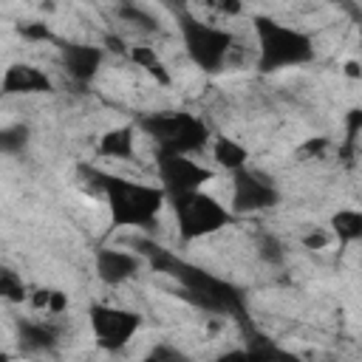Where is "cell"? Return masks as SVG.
Segmentation results:
<instances>
[{"instance_id":"obj_12","label":"cell","mask_w":362,"mask_h":362,"mask_svg":"<svg viewBox=\"0 0 362 362\" xmlns=\"http://www.w3.org/2000/svg\"><path fill=\"white\" fill-rule=\"evenodd\" d=\"M93 269H96V277L105 283V286H122L127 280H133L141 269V257L136 252H127V249H113V246H105L96 252L93 257Z\"/></svg>"},{"instance_id":"obj_19","label":"cell","mask_w":362,"mask_h":362,"mask_svg":"<svg viewBox=\"0 0 362 362\" xmlns=\"http://www.w3.org/2000/svg\"><path fill=\"white\" fill-rule=\"evenodd\" d=\"M0 300H6V303H23V300H28V286L11 269H0Z\"/></svg>"},{"instance_id":"obj_13","label":"cell","mask_w":362,"mask_h":362,"mask_svg":"<svg viewBox=\"0 0 362 362\" xmlns=\"http://www.w3.org/2000/svg\"><path fill=\"white\" fill-rule=\"evenodd\" d=\"M17 339L25 351H51L59 339V331L51 322L40 320H20L17 325Z\"/></svg>"},{"instance_id":"obj_15","label":"cell","mask_w":362,"mask_h":362,"mask_svg":"<svg viewBox=\"0 0 362 362\" xmlns=\"http://www.w3.org/2000/svg\"><path fill=\"white\" fill-rule=\"evenodd\" d=\"M212 158H215L218 167H223L229 173H238V170L246 167L249 150L240 141H235L232 136H215L212 139Z\"/></svg>"},{"instance_id":"obj_14","label":"cell","mask_w":362,"mask_h":362,"mask_svg":"<svg viewBox=\"0 0 362 362\" xmlns=\"http://www.w3.org/2000/svg\"><path fill=\"white\" fill-rule=\"evenodd\" d=\"M136 147V127L133 124H122V127H110L99 136V153L105 158H122L127 161L133 156Z\"/></svg>"},{"instance_id":"obj_10","label":"cell","mask_w":362,"mask_h":362,"mask_svg":"<svg viewBox=\"0 0 362 362\" xmlns=\"http://www.w3.org/2000/svg\"><path fill=\"white\" fill-rule=\"evenodd\" d=\"M51 90V76L31 62H11L0 76V96H37Z\"/></svg>"},{"instance_id":"obj_20","label":"cell","mask_w":362,"mask_h":362,"mask_svg":"<svg viewBox=\"0 0 362 362\" xmlns=\"http://www.w3.org/2000/svg\"><path fill=\"white\" fill-rule=\"evenodd\" d=\"M17 34L25 42H51L54 40V31L48 28V23H40V20H31V23L17 25Z\"/></svg>"},{"instance_id":"obj_11","label":"cell","mask_w":362,"mask_h":362,"mask_svg":"<svg viewBox=\"0 0 362 362\" xmlns=\"http://www.w3.org/2000/svg\"><path fill=\"white\" fill-rule=\"evenodd\" d=\"M59 62L71 79L85 85V82H93L96 74L102 71L105 48L90 45V42H65V45H59Z\"/></svg>"},{"instance_id":"obj_27","label":"cell","mask_w":362,"mask_h":362,"mask_svg":"<svg viewBox=\"0 0 362 362\" xmlns=\"http://www.w3.org/2000/svg\"><path fill=\"white\" fill-rule=\"evenodd\" d=\"M48 314H62V311H68V294L65 291H59V288H51V294H48V308H45Z\"/></svg>"},{"instance_id":"obj_1","label":"cell","mask_w":362,"mask_h":362,"mask_svg":"<svg viewBox=\"0 0 362 362\" xmlns=\"http://www.w3.org/2000/svg\"><path fill=\"white\" fill-rule=\"evenodd\" d=\"M136 255L147 257L153 269L167 272L170 277L178 280L181 286V297L189 300L198 308L215 311V314H240L243 311V294L223 277H215L212 272L192 266L175 255H170L167 249L150 243V240H139L136 243Z\"/></svg>"},{"instance_id":"obj_29","label":"cell","mask_w":362,"mask_h":362,"mask_svg":"<svg viewBox=\"0 0 362 362\" xmlns=\"http://www.w3.org/2000/svg\"><path fill=\"white\" fill-rule=\"evenodd\" d=\"M325 144H328L325 139H308V141L303 144V150H305V153H320V150H322Z\"/></svg>"},{"instance_id":"obj_21","label":"cell","mask_w":362,"mask_h":362,"mask_svg":"<svg viewBox=\"0 0 362 362\" xmlns=\"http://www.w3.org/2000/svg\"><path fill=\"white\" fill-rule=\"evenodd\" d=\"M119 14H122L127 23H136V25H141V28H147V31H156V28H158L156 20H153V14H147L141 6H133V3L119 6Z\"/></svg>"},{"instance_id":"obj_5","label":"cell","mask_w":362,"mask_h":362,"mask_svg":"<svg viewBox=\"0 0 362 362\" xmlns=\"http://www.w3.org/2000/svg\"><path fill=\"white\" fill-rule=\"evenodd\" d=\"M178 31H181V42L187 57L204 71V74H218L226 68L232 48H235V37L212 23H204L192 14H181L178 17Z\"/></svg>"},{"instance_id":"obj_9","label":"cell","mask_w":362,"mask_h":362,"mask_svg":"<svg viewBox=\"0 0 362 362\" xmlns=\"http://www.w3.org/2000/svg\"><path fill=\"white\" fill-rule=\"evenodd\" d=\"M156 167H158V187L170 201L187 192H198L204 189L206 181L215 178L209 167L198 164L189 156H158Z\"/></svg>"},{"instance_id":"obj_31","label":"cell","mask_w":362,"mask_h":362,"mask_svg":"<svg viewBox=\"0 0 362 362\" xmlns=\"http://www.w3.org/2000/svg\"><path fill=\"white\" fill-rule=\"evenodd\" d=\"M345 76H351V79H359V76H362V71H359V62H356V59H348V62H345Z\"/></svg>"},{"instance_id":"obj_28","label":"cell","mask_w":362,"mask_h":362,"mask_svg":"<svg viewBox=\"0 0 362 362\" xmlns=\"http://www.w3.org/2000/svg\"><path fill=\"white\" fill-rule=\"evenodd\" d=\"M48 294H51V288H34V291L28 294L31 308H34V311H45V308H48Z\"/></svg>"},{"instance_id":"obj_32","label":"cell","mask_w":362,"mask_h":362,"mask_svg":"<svg viewBox=\"0 0 362 362\" xmlns=\"http://www.w3.org/2000/svg\"><path fill=\"white\" fill-rule=\"evenodd\" d=\"M105 42H107V48H113V51H127V48H124V42H122L119 37H113V34H107V37H105Z\"/></svg>"},{"instance_id":"obj_25","label":"cell","mask_w":362,"mask_h":362,"mask_svg":"<svg viewBox=\"0 0 362 362\" xmlns=\"http://www.w3.org/2000/svg\"><path fill=\"white\" fill-rule=\"evenodd\" d=\"M215 362H257L255 348H232L226 354H221Z\"/></svg>"},{"instance_id":"obj_23","label":"cell","mask_w":362,"mask_h":362,"mask_svg":"<svg viewBox=\"0 0 362 362\" xmlns=\"http://www.w3.org/2000/svg\"><path fill=\"white\" fill-rule=\"evenodd\" d=\"M141 362H192L187 354H181L178 348H173V345H156Z\"/></svg>"},{"instance_id":"obj_6","label":"cell","mask_w":362,"mask_h":362,"mask_svg":"<svg viewBox=\"0 0 362 362\" xmlns=\"http://www.w3.org/2000/svg\"><path fill=\"white\" fill-rule=\"evenodd\" d=\"M170 204L175 212L178 235L184 240H201V238H209L235 223V215L229 212V206H223L215 195H209L204 189L178 195Z\"/></svg>"},{"instance_id":"obj_33","label":"cell","mask_w":362,"mask_h":362,"mask_svg":"<svg viewBox=\"0 0 362 362\" xmlns=\"http://www.w3.org/2000/svg\"><path fill=\"white\" fill-rule=\"evenodd\" d=\"M0 362H11V354L8 351H0Z\"/></svg>"},{"instance_id":"obj_8","label":"cell","mask_w":362,"mask_h":362,"mask_svg":"<svg viewBox=\"0 0 362 362\" xmlns=\"http://www.w3.org/2000/svg\"><path fill=\"white\" fill-rule=\"evenodd\" d=\"M277 204H280V189L266 173L249 167L232 173V204H229L232 215H252L272 209Z\"/></svg>"},{"instance_id":"obj_22","label":"cell","mask_w":362,"mask_h":362,"mask_svg":"<svg viewBox=\"0 0 362 362\" xmlns=\"http://www.w3.org/2000/svg\"><path fill=\"white\" fill-rule=\"evenodd\" d=\"M255 354H257V362H300L291 351H286L280 345H257Z\"/></svg>"},{"instance_id":"obj_16","label":"cell","mask_w":362,"mask_h":362,"mask_svg":"<svg viewBox=\"0 0 362 362\" xmlns=\"http://www.w3.org/2000/svg\"><path fill=\"white\" fill-rule=\"evenodd\" d=\"M331 235L339 238V243H359L362 240V212L359 209H339L328 221Z\"/></svg>"},{"instance_id":"obj_17","label":"cell","mask_w":362,"mask_h":362,"mask_svg":"<svg viewBox=\"0 0 362 362\" xmlns=\"http://www.w3.org/2000/svg\"><path fill=\"white\" fill-rule=\"evenodd\" d=\"M127 57L136 62V68H144L158 85H170V82H173L167 65L161 62V57H158L150 45H130V48H127Z\"/></svg>"},{"instance_id":"obj_26","label":"cell","mask_w":362,"mask_h":362,"mask_svg":"<svg viewBox=\"0 0 362 362\" xmlns=\"http://www.w3.org/2000/svg\"><path fill=\"white\" fill-rule=\"evenodd\" d=\"M328 240H331V235H328V232H322V229H314V232L303 235V246H305V249H311V252L325 249V246H328Z\"/></svg>"},{"instance_id":"obj_18","label":"cell","mask_w":362,"mask_h":362,"mask_svg":"<svg viewBox=\"0 0 362 362\" xmlns=\"http://www.w3.org/2000/svg\"><path fill=\"white\" fill-rule=\"evenodd\" d=\"M31 133L25 124H3L0 127V153L3 156H17L25 150Z\"/></svg>"},{"instance_id":"obj_3","label":"cell","mask_w":362,"mask_h":362,"mask_svg":"<svg viewBox=\"0 0 362 362\" xmlns=\"http://www.w3.org/2000/svg\"><path fill=\"white\" fill-rule=\"evenodd\" d=\"M257 37V68L263 74H274L283 68H300L314 59V40L280 20L255 17Z\"/></svg>"},{"instance_id":"obj_4","label":"cell","mask_w":362,"mask_h":362,"mask_svg":"<svg viewBox=\"0 0 362 362\" xmlns=\"http://www.w3.org/2000/svg\"><path fill=\"white\" fill-rule=\"evenodd\" d=\"M136 127L153 139L158 156H192L201 147H206V141L212 139L204 119H198L187 110L147 113L139 119Z\"/></svg>"},{"instance_id":"obj_2","label":"cell","mask_w":362,"mask_h":362,"mask_svg":"<svg viewBox=\"0 0 362 362\" xmlns=\"http://www.w3.org/2000/svg\"><path fill=\"white\" fill-rule=\"evenodd\" d=\"M88 175L96 178V187L105 195L113 226H127V229L150 226L167 204V195L156 184L130 181V178L110 175L102 170H88Z\"/></svg>"},{"instance_id":"obj_24","label":"cell","mask_w":362,"mask_h":362,"mask_svg":"<svg viewBox=\"0 0 362 362\" xmlns=\"http://www.w3.org/2000/svg\"><path fill=\"white\" fill-rule=\"evenodd\" d=\"M260 257L269 260V263H280V260H283V246H280V240L263 238V240H260Z\"/></svg>"},{"instance_id":"obj_30","label":"cell","mask_w":362,"mask_h":362,"mask_svg":"<svg viewBox=\"0 0 362 362\" xmlns=\"http://www.w3.org/2000/svg\"><path fill=\"white\" fill-rule=\"evenodd\" d=\"M215 8H218V11H223V14H240V11H243V6H240V3H218Z\"/></svg>"},{"instance_id":"obj_7","label":"cell","mask_w":362,"mask_h":362,"mask_svg":"<svg viewBox=\"0 0 362 362\" xmlns=\"http://www.w3.org/2000/svg\"><path fill=\"white\" fill-rule=\"evenodd\" d=\"M88 322H90V334L93 342L102 351H122L141 328V314L122 308V305H105V303H93L88 311Z\"/></svg>"}]
</instances>
